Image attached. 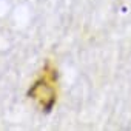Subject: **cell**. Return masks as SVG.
<instances>
[{
  "instance_id": "cell-1",
  "label": "cell",
  "mask_w": 131,
  "mask_h": 131,
  "mask_svg": "<svg viewBox=\"0 0 131 131\" xmlns=\"http://www.w3.org/2000/svg\"><path fill=\"white\" fill-rule=\"evenodd\" d=\"M31 96L39 99L45 108H51V105L54 102V91H52L51 85L46 83V80H42V82L36 83V86L31 90Z\"/></svg>"
}]
</instances>
